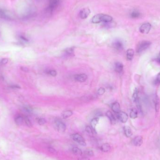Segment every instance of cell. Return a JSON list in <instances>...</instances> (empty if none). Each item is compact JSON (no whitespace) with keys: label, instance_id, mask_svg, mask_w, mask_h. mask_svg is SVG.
<instances>
[{"label":"cell","instance_id":"obj_1","mask_svg":"<svg viewBox=\"0 0 160 160\" xmlns=\"http://www.w3.org/2000/svg\"><path fill=\"white\" fill-rule=\"evenodd\" d=\"M112 17L107 15L99 14L95 16L92 19V22L94 24H98L102 22L108 23L112 22Z\"/></svg>","mask_w":160,"mask_h":160},{"label":"cell","instance_id":"obj_2","mask_svg":"<svg viewBox=\"0 0 160 160\" xmlns=\"http://www.w3.org/2000/svg\"><path fill=\"white\" fill-rule=\"evenodd\" d=\"M151 43L148 41H142L139 43L136 48V52L138 53H140L145 51L150 46Z\"/></svg>","mask_w":160,"mask_h":160},{"label":"cell","instance_id":"obj_3","mask_svg":"<svg viewBox=\"0 0 160 160\" xmlns=\"http://www.w3.org/2000/svg\"><path fill=\"white\" fill-rule=\"evenodd\" d=\"M73 139L79 144L80 145L82 146H85L86 145V143L85 142V140L83 138V137L80 135L78 133L74 134L72 136Z\"/></svg>","mask_w":160,"mask_h":160},{"label":"cell","instance_id":"obj_4","mask_svg":"<svg viewBox=\"0 0 160 160\" xmlns=\"http://www.w3.org/2000/svg\"><path fill=\"white\" fill-rule=\"evenodd\" d=\"M60 3V0H49V5L47 10L49 12H51L55 10Z\"/></svg>","mask_w":160,"mask_h":160},{"label":"cell","instance_id":"obj_5","mask_svg":"<svg viewBox=\"0 0 160 160\" xmlns=\"http://www.w3.org/2000/svg\"><path fill=\"white\" fill-rule=\"evenodd\" d=\"M152 25L149 23L142 24L140 28V32L142 34H148L149 32Z\"/></svg>","mask_w":160,"mask_h":160},{"label":"cell","instance_id":"obj_6","mask_svg":"<svg viewBox=\"0 0 160 160\" xmlns=\"http://www.w3.org/2000/svg\"><path fill=\"white\" fill-rule=\"evenodd\" d=\"M57 131L60 132H63L66 130L65 124L60 120H56L55 122Z\"/></svg>","mask_w":160,"mask_h":160},{"label":"cell","instance_id":"obj_7","mask_svg":"<svg viewBox=\"0 0 160 160\" xmlns=\"http://www.w3.org/2000/svg\"><path fill=\"white\" fill-rule=\"evenodd\" d=\"M117 117L118 119L123 123L127 122L128 119V116L127 113L123 112H120L117 114Z\"/></svg>","mask_w":160,"mask_h":160},{"label":"cell","instance_id":"obj_8","mask_svg":"<svg viewBox=\"0 0 160 160\" xmlns=\"http://www.w3.org/2000/svg\"><path fill=\"white\" fill-rule=\"evenodd\" d=\"M90 13V9L88 8H84L80 11L79 15L81 19H86L88 17Z\"/></svg>","mask_w":160,"mask_h":160},{"label":"cell","instance_id":"obj_9","mask_svg":"<svg viewBox=\"0 0 160 160\" xmlns=\"http://www.w3.org/2000/svg\"><path fill=\"white\" fill-rule=\"evenodd\" d=\"M75 79L77 81L82 82L85 81L87 79V75L85 74H78L75 76Z\"/></svg>","mask_w":160,"mask_h":160},{"label":"cell","instance_id":"obj_10","mask_svg":"<svg viewBox=\"0 0 160 160\" xmlns=\"http://www.w3.org/2000/svg\"><path fill=\"white\" fill-rule=\"evenodd\" d=\"M154 102L155 104V108L156 114H158L160 107V100L159 97L157 96V95H155V98L154 100Z\"/></svg>","mask_w":160,"mask_h":160},{"label":"cell","instance_id":"obj_11","mask_svg":"<svg viewBox=\"0 0 160 160\" xmlns=\"http://www.w3.org/2000/svg\"><path fill=\"white\" fill-rule=\"evenodd\" d=\"M132 143L134 146H141L143 143V138L141 136H137L133 140Z\"/></svg>","mask_w":160,"mask_h":160},{"label":"cell","instance_id":"obj_12","mask_svg":"<svg viewBox=\"0 0 160 160\" xmlns=\"http://www.w3.org/2000/svg\"><path fill=\"white\" fill-rule=\"evenodd\" d=\"M113 46L114 48L117 50H122L124 48L123 43L119 40H117L114 42Z\"/></svg>","mask_w":160,"mask_h":160},{"label":"cell","instance_id":"obj_13","mask_svg":"<svg viewBox=\"0 0 160 160\" xmlns=\"http://www.w3.org/2000/svg\"><path fill=\"white\" fill-rule=\"evenodd\" d=\"M124 68V66L123 65L122 63H121L120 62H117L115 63V71L118 73H121L123 70Z\"/></svg>","mask_w":160,"mask_h":160},{"label":"cell","instance_id":"obj_14","mask_svg":"<svg viewBox=\"0 0 160 160\" xmlns=\"http://www.w3.org/2000/svg\"><path fill=\"white\" fill-rule=\"evenodd\" d=\"M112 109L113 112L116 114H118L121 112L120 104L118 102H115L113 103L112 106Z\"/></svg>","mask_w":160,"mask_h":160},{"label":"cell","instance_id":"obj_15","mask_svg":"<svg viewBox=\"0 0 160 160\" xmlns=\"http://www.w3.org/2000/svg\"><path fill=\"white\" fill-rule=\"evenodd\" d=\"M106 116L108 118L112 124V125L115 124V123L116 122V119L111 112L108 111L106 113Z\"/></svg>","mask_w":160,"mask_h":160},{"label":"cell","instance_id":"obj_16","mask_svg":"<svg viewBox=\"0 0 160 160\" xmlns=\"http://www.w3.org/2000/svg\"><path fill=\"white\" fill-rule=\"evenodd\" d=\"M134 51L132 49H128L127 51V58L128 61H132L134 56Z\"/></svg>","mask_w":160,"mask_h":160},{"label":"cell","instance_id":"obj_17","mask_svg":"<svg viewBox=\"0 0 160 160\" xmlns=\"http://www.w3.org/2000/svg\"><path fill=\"white\" fill-rule=\"evenodd\" d=\"M124 131L125 134L127 137H130L132 134V130L131 128L128 126H125L124 127Z\"/></svg>","mask_w":160,"mask_h":160},{"label":"cell","instance_id":"obj_18","mask_svg":"<svg viewBox=\"0 0 160 160\" xmlns=\"http://www.w3.org/2000/svg\"><path fill=\"white\" fill-rule=\"evenodd\" d=\"M24 121V118L20 115L16 116L15 119V122L16 123V124L18 126L21 125Z\"/></svg>","mask_w":160,"mask_h":160},{"label":"cell","instance_id":"obj_19","mask_svg":"<svg viewBox=\"0 0 160 160\" xmlns=\"http://www.w3.org/2000/svg\"><path fill=\"white\" fill-rule=\"evenodd\" d=\"M100 149L104 152H108L111 149V146L108 143H105L101 146Z\"/></svg>","mask_w":160,"mask_h":160},{"label":"cell","instance_id":"obj_20","mask_svg":"<svg viewBox=\"0 0 160 160\" xmlns=\"http://www.w3.org/2000/svg\"><path fill=\"white\" fill-rule=\"evenodd\" d=\"M132 99L133 102L135 103H136L139 100V91L138 89L136 88L134 90V92L132 95Z\"/></svg>","mask_w":160,"mask_h":160},{"label":"cell","instance_id":"obj_21","mask_svg":"<svg viewBox=\"0 0 160 160\" xmlns=\"http://www.w3.org/2000/svg\"><path fill=\"white\" fill-rule=\"evenodd\" d=\"M130 117L132 119H135L138 117V111L136 109H132L130 113Z\"/></svg>","mask_w":160,"mask_h":160},{"label":"cell","instance_id":"obj_22","mask_svg":"<svg viewBox=\"0 0 160 160\" xmlns=\"http://www.w3.org/2000/svg\"><path fill=\"white\" fill-rule=\"evenodd\" d=\"M98 121H99V118H94L92 119L91 121V126L94 131L95 130L97 124L98 123Z\"/></svg>","mask_w":160,"mask_h":160},{"label":"cell","instance_id":"obj_23","mask_svg":"<svg viewBox=\"0 0 160 160\" xmlns=\"http://www.w3.org/2000/svg\"><path fill=\"white\" fill-rule=\"evenodd\" d=\"M73 115V112L70 110H67L65 111L63 113H62V117L64 119L67 118H69Z\"/></svg>","mask_w":160,"mask_h":160},{"label":"cell","instance_id":"obj_24","mask_svg":"<svg viewBox=\"0 0 160 160\" xmlns=\"http://www.w3.org/2000/svg\"><path fill=\"white\" fill-rule=\"evenodd\" d=\"M141 15L140 13L137 10H134L132 11L130 14L131 17L132 18H137L140 17Z\"/></svg>","mask_w":160,"mask_h":160},{"label":"cell","instance_id":"obj_25","mask_svg":"<svg viewBox=\"0 0 160 160\" xmlns=\"http://www.w3.org/2000/svg\"><path fill=\"white\" fill-rule=\"evenodd\" d=\"M72 152L75 155H82V151L77 147H74L72 149Z\"/></svg>","mask_w":160,"mask_h":160},{"label":"cell","instance_id":"obj_26","mask_svg":"<svg viewBox=\"0 0 160 160\" xmlns=\"http://www.w3.org/2000/svg\"><path fill=\"white\" fill-rule=\"evenodd\" d=\"M66 53L70 56H72L74 54V48L73 47H71V48H68L67 49H66L65 50Z\"/></svg>","mask_w":160,"mask_h":160},{"label":"cell","instance_id":"obj_27","mask_svg":"<svg viewBox=\"0 0 160 160\" xmlns=\"http://www.w3.org/2000/svg\"><path fill=\"white\" fill-rule=\"evenodd\" d=\"M154 83L155 85H158L160 84V72L157 75L154 81Z\"/></svg>","mask_w":160,"mask_h":160},{"label":"cell","instance_id":"obj_28","mask_svg":"<svg viewBox=\"0 0 160 160\" xmlns=\"http://www.w3.org/2000/svg\"><path fill=\"white\" fill-rule=\"evenodd\" d=\"M24 121L27 127H32V123L31 122V120L27 117H25L24 118Z\"/></svg>","mask_w":160,"mask_h":160},{"label":"cell","instance_id":"obj_29","mask_svg":"<svg viewBox=\"0 0 160 160\" xmlns=\"http://www.w3.org/2000/svg\"><path fill=\"white\" fill-rule=\"evenodd\" d=\"M85 155H86L88 156H93L94 155V152L92 150H90V149H87L85 151Z\"/></svg>","mask_w":160,"mask_h":160},{"label":"cell","instance_id":"obj_30","mask_svg":"<svg viewBox=\"0 0 160 160\" xmlns=\"http://www.w3.org/2000/svg\"><path fill=\"white\" fill-rule=\"evenodd\" d=\"M86 131L88 133L90 134H93L94 130L93 129V128L91 127H90L89 126H88L86 127Z\"/></svg>","mask_w":160,"mask_h":160},{"label":"cell","instance_id":"obj_31","mask_svg":"<svg viewBox=\"0 0 160 160\" xmlns=\"http://www.w3.org/2000/svg\"><path fill=\"white\" fill-rule=\"evenodd\" d=\"M46 120L44 118H40L38 119V123L39 125L42 126L46 123Z\"/></svg>","mask_w":160,"mask_h":160},{"label":"cell","instance_id":"obj_32","mask_svg":"<svg viewBox=\"0 0 160 160\" xmlns=\"http://www.w3.org/2000/svg\"><path fill=\"white\" fill-rule=\"evenodd\" d=\"M105 92V90L104 88H100L98 90H97V94L99 96H101L104 94Z\"/></svg>","mask_w":160,"mask_h":160},{"label":"cell","instance_id":"obj_33","mask_svg":"<svg viewBox=\"0 0 160 160\" xmlns=\"http://www.w3.org/2000/svg\"><path fill=\"white\" fill-rule=\"evenodd\" d=\"M47 73L49 74L50 75H52V76H56L57 75V72L54 70L49 71L47 72Z\"/></svg>","mask_w":160,"mask_h":160},{"label":"cell","instance_id":"obj_34","mask_svg":"<svg viewBox=\"0 0 160 160\" xmlns=\"http://www.w3.org/2000/svg\"><path fill=\"white\" fill-rule=\"evenodd\" d=\"M8 59L7 58H4L0 61V63L1 65H5L8 63Z\"/></svg>","mask_w":160,"mask_h":160},{"label":"cell","instance_id":"obj_35","mask_svg":"<svg viewBox=\"0 0 160 160\" xmlns=\"http://www.w3.org/2000/svg\"><path fill=\"white\" fill-rule=\"evenodd\" d=\"M24 110L25 111H26L27 112H32V109L30 107H29V106H25L24 107Z\"/></svg>","mask_w":160,"mask_h":160},{"label":"cell","instance_id":"obj_36","mask_svg":"<svg viewBox=\"0 0 160 160\" xmlns=\"http://www.w3.org/2000/svg\"><path fill=\"white\" fill-rule=\"evenodd\" d=\"M21 69L22 71H23L24 72H28L29 70L28 68H27L26 67H25V66H22L21 67Z\"/></svg>","mask_w":160,"mask_h":160},{"label":"cell","instance_id":"obj_37","mask_svg":"<svg viewBox=\"0 0 160 160\" xmlns=\"http://www.w3.org/2000/svg\"><path fill=\"white\" fill-rule=\"evenodd\" d=\"M48 150L50 152H51L52 153H55L56 152V150L52 147H48Z\"/></svg>","mask_w":160,"mask_h":160},{"label":"cell","instance_id":"obj_38","mask_svg":"<svg viewBox=\"0 0 160 160\" xmlns=\"http://www.w3.org/2000/svg\"><path fill=\"white\" fill-rule=\"evenodd\" d=\"M10 88L12 89H20L19 86L17 85H13L10 86Z\"/></svg>","mask_w":160,"mask_h":160},{"label":"cell","instance_id":"obj_39","mask_svg":"<svg viewBox=\"0 0 160 160\" xmlns=\"http://www.w3.org/2000/svg\"><path fill=\"white\" fill-rule=\"evenodd\" d=\"M78 160H90V159L88 157H80L78 159Z\"/></svg>","mask_w":160,"mask_h":160},{"label":"cell","instance_id":"obj_40","mask_svg":"<svg viewBox=\"0 0 160 160\" xmlns=\"http://www.w3.org/2000/svg\"><path fill=\"white\" fill-rule=\"evenodd\" d=\"M20 38L24 41H25V42H28V40L26 38H25L24 36H20Z\"/></svg>","mask_w":160,"mask_h":160},{"label":"cell","instance_id":"obj_41","mask_svg":"<svg viewBox=\"0 0 160 160\" xmlns=\"http://www.w3.org/2000/svg\"><path fill=\"white\" fill-rule=\"evenodd\" d=\"M157 60H158V61H159V62L160 63V54H159V56H158V58H157Z\"/></svg>","mask_w":160,"mask_h":160}]
</instances>
